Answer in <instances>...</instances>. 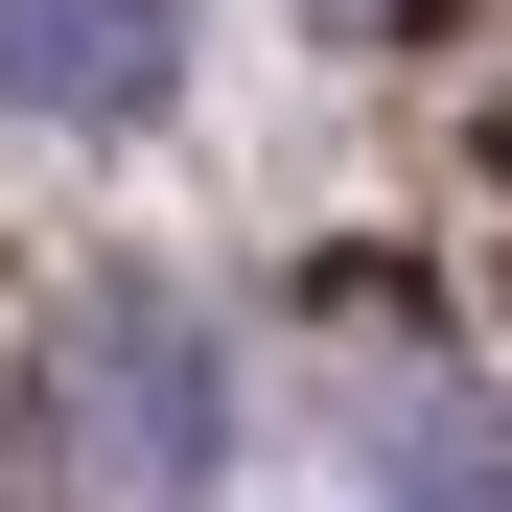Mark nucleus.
Segmentation results:
<instances>
[{"instance_id":"nucleus-1","label":"nucleus","mask_w":512,"mask_h":512,"mask_svg":"<svg viewBox=\"0 0 512 512\" xmlns=\"http://www.w3.org/2000/svg\"><path fill=\"white\" fill-rule=\"evenodd\" d=\"M47 396H70V443H94L140 512H187L210 466H233V350H210V303L187 280H70V326H47Z\"/></svg>"},{"instance_id":"nucleus-3","label":"nucleus","mask_w":512,"mask_h":512,"mask_svg":"<svg viewBox=\"0 0 512 512\" xmlns=\"http://www.w3.org/2000/svg\"><path fill=\"white\" fill-rule=\"evenodd\" d=\"M373 512H512V419L466 373H396L373 396Z\"/></svg>"},{"instance_id":"nucleus-2","label":"nucleus","mask_w":512,"mask_h":512,"mask_svg":"<svg viewBox=\"0 0 512 512\" xmlns=\"http://www.w3.org/2000/svg\"><path fill=\"white\" fill-rule=\"evenodd\" d=\"M187 94V0H0V117H163Z\"/></svg>"}]
</instances>
